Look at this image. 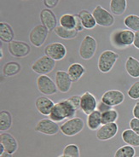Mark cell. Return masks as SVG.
Returning a JSON list of instances; mask_svg holds the SVG:
<instances>
[{"label": "cell", "instance_id": "cell-13", "mask_svg": "<svg viewBox=\"0 0 139 157\" xmlns=\"http://www.w3.org/2000/svg\"><path fill=\"white\" fill-rule=\"evenodd\" d=\"M125 100V95L119 90H109L105 91L101 98V101L107 106L114 107L120 105Z\"/></svg>", "mask_w": 139, "mask_h": 157}, {"label": "cell", "instance_id": "cell-38", "mask_svg": "<svg viewBox=\"0 0 139 157\" xmlns=\"http://www.w3.org/2000/svg\"><path fill=\"white\" fill-rule=\"evenodd\" d=\"M43 3H44L45 7H47V9L51 10V9L56 7V5L59 4L60 1L59 0H44Z\"/></svg>", "mask_w": 139, "mask_h": 157}, {"label": "cell", "instance_id": "cell-33", "mask_svg": "<svg viewBox=\"0 0 139 157\" xmlns=\"http://www.w3.org/2000/svg\"><path fill=\"white\" fill-rule=\"evenodd\" d=\"M136 150L134 147L130 145H124L116 150L115 157H135Z\"/></svg>", "mask_w": 139, "mask_h": 157}, {"label": "cell", "instance_id": "cell-17", "mask_svg": "<svg viewBox=\"0 0 139 157\" xmlns=\"http://www.w3.org/2000/svg\"><path fill=\"white\" fill-rule=\"evenodd\" d=\"M39 18L42 25L47 28L49 32L54 31L57 27V18L51 10L47 8L43 9L40 12Z\"/></svg>", "mask_w": 139, "mask_h": 157}, {"label": "cell", "instance_id": "cell-28", "mask_svg": "<svg viewBox=\"0 0 139 157\" xmlns=\"http://www.w3.org/2000/svg\"><path fill=\"white\" fill-rule=\"evenodd\" d=\"M21 69V67L20 63L11 61L4 64L3 67V74L6 77H12V76L18 75L20 73Z\"/></svg>", "mask_w": 139, "mask_h": 157}, {"label": "cell", "instance_id": "cell-47", "mask_svg": "<svg viewBox=\"0 0 139 157\" xmlns=\"http://www.w3.org/2000/svg\"><path fill=\"white\" fill-rule=\"evenodd\" d=\"M137 157H139V156H137Z\"/></svg>", "mask_w": 139, "mask_h": 157}, {"label": "cell", "instance_id": "cell-16", "mask_svg": "<svg viewBox=\"0 0 139 157\" xmlns=\"http://www.w3.org/2000/svg\"><path fill=\"white\" fill-rule=\"evenodd\" d=\"M119 126L115 123H109L106 125H102L99 129L96 131V138L100 141H107L115 137L118 133Z\"/></svg>", "mask_w": 139, "mask_h": 157}, {"label": "cell", "instance_id": "cell-15", "mask_svg": "<svg viewBox=\"0 0 139 157\" xmlns=\"http://www.w3.org/2000/svg\"><path fill=\"white\" fill-rule=\"evenodd\" d=\"M55 83L56 87L62 93H68L71 90L72 81L70 76L68 74V72L63 70H58L55 75Z\"/></svg>", "mask_w": 139, "mask_h": 157}, {"label": "cell", "instance_id": "cell-23", "mask_svg": "<svg viewBox=\"0 0 139 157\" xmlns=\"http://www.w3.org/2000/svg\"><path fill=\"white\" fill-rule=\"evenodd\" d=\"M78 16H80L85 29H93L96 26V22L95 18L92 15V13L86 10H80L78 13Z\"/></svg>", "mask_w": 139, "mask_h": 157}, {"label": "cell", "instance_id": "cell-8", "mask_svg": "<svg viewBox=\"0 0 139 157\" xmlns=\"http://www.w3.org/2000/svg\"><path fill=\"white\" fill-rule=\"evenodd\" d=\"M49 31L42 24H39L32 28L29 33V41L35 47H41L47 39Z\"/></svg>", "mask_w": 139, "mask_h": 157}, {"label": "cell", "instance_id": "cell-42", "mask_svg": "<svg viewBox=\"0 0 139 157\" xmlns=\"http://www.w3.org/2000/svg\"><path fill=\"white\" fill-rule=\"evenodd\" d=\"M133 45H134L137 50H139V31L136 32L135 33V37H134Z\"/></svg>", "mask_w": 139, "mask_h": 157}, {"label": "cell", "instance_id": "cell-2", "mask_svg": "<svg viewBox=\"0 0 139 157\" xmlns=\"http://www.w3.org/2000/svg\"><path fill=\"white\" fill-rule=\"evenodd\" d=\"M135 33L129 29L116 30L111 35V43L116 49H124L133 44Z\"/></svg>", "mask_w": 139, "mask_h": 157}, {"label": "cell", "instance_id": "cell-22", "mask_svg": "<svg viewBox=\"0 0 139 157\" xmlns=\"http://www.w3.org/2000/svg\"><path fill=\"white\" fill-rule=\"evenodd\" d=\"M85 68L82 64L80 63H75L71 64L68 69V74L70 76L72 81L73 82H76L78 80H80V78H82V76L85 75Z\"/></svg>", "mask_w": 139, "mask_h": 157}, {"label": "cell", "instance_id": "cell-30", "mask_svg": "<svg viewBox=\"0 0 139 157\" xmlns=\"http://www.w3.org/2000/svg\"><path fill=\"white\" fill-rule=\"evenodd\" d=\"M59 25L67 29H75V16L71 14H64L60 17Z\"/></svg>", "mask_w": 139, "mask_h": 157}, {"label": "cell", "instance_id": "cell-19", "mask_svg": "<svg viewBox=\"0 0 139 157\" xmlns=\"http://www.w3.org/2000/svg\"><path fill=\"white\" fill-rule=\"evenodd\" d=\"M0 144L4 145L5 152L13 155L18 149V142L8 132H2L0 135Z\"/></svg>", "mask_w": 139, "mask_h": 157}, {"label": "cell", "instance_id": "cell-35", "mask_svg": "<svg viewBox=\"0 0 139 157\" xmlns=\"http://www.w3.org/2000/svg\"><path fill=\"white\" fill-rule=\"evenodd\" d=\"M129 98L134 100L139 99V81L135 82L131 86L127 91Z\"/></svg>", "mask_w": 139, "mask_h": 157}, {"label": "cell", "instance_id": "cell-20", "mask_svg": "<svg viewBox=\"0 0 139 157\" xmlns=\"http://www.w3.org/2000/svg\"><path fill=\"white\" fill-rule=\"evenodd\" d=\"M15 33L12 27L7 22L0 23V39L4 43H10L14 40Z\"/></svg>", "mask_w": 139, "mask_h": 157}, {"label": "cell", "instance_id": "cell-14", "mask_svg": "<svg viewBox=\"0 0 139 157\" xmlns=\"http://www.w3.org/2000/svg\"><path fill=\"white\" fill-rule=\"evenodd\" d=\"M98 102L96 101V98L94 95L85 91L81 95V100H80V109L82 110L84 114L89 115L94 112L97 109Z\"/></svg>", "mask_w": 139, "mask_h": 157}, {"label": "cell", "instance_id": "cell-24", "mask_svg": "<svg viewBox=\"0 0 139 157\" xmlns=\"http://www.w3.org/2000/svg\"><path fill=\"white\" fill-rule=\"evenodd\" d=\"M121 137L124 143H126L127 145L132 146V147H139V135L136 133L131 128L125 130L121 134Z\"/></svg>", "mask_w": 139, "mask_h": 157}, {"label": "cell", "instance_id": "cell-6", "mask_svg": "<svg viewBox=\"0 0 139 157\" xmlns=\"http://www.w3.org/2000/svg\"><path fill=\"white\" fill-rule=\"evenodd\" d=\"M92 15L95 18L96 25H99L103 28H110L115 22V18L114 15L101 5L96 6L93 10Z\"/></svg>", "mask_w": 139, "mask_h": 157}, {"label": "cell", "instance_id": "cell-5", "mask_svg": "<svg viewBox=\"0 0 139 157\" xmlns=\"http://www.w3.org/2000/svg\"><path fill=\"white\" fill-rule=\"evenodd\" d=\"M97 50V42L95 38L86 35L81 41L79 49L80 56L84 60H91L95 56Z\"/></svg>", "mask_w": 139, "mask_h": 157}, {"label": "cell", "instance_id": "cell-36", "mask_svg": "<svg viewBox=\"0 0 139 157\" xmlns=\"http://www.w3.org/2000/svg\"><path fill=\"white\" fill-rule=\"evenodd\" d=\"M68 100L71 102L72 105L76 109H80V100H81V96H78V95H74L72 96L71 98H68Z\"/></svg>", "mask_w": 139, "mask_h": 157}, {"label": "cell", "instance_id": "cell-18", "mask_svg": "<svg viewBox=\"0 0 139 157\" xmlns=\"http://www.w3.org/2000/svg\"><path fill=\"white\" fill-rule=\"evenodd\" d=\"M55 102L51 98L47 97H39L36 99L35 107L39 113L42 115H50L53 108L55 106Z\"/></svg>", "mask_w": 139, "mask_h": 157}, {"label": "cell", "instance_id": "cell-34", "mask_svg": "<svg viewBox=\"0 0 139 157\" xmlns=\"http://www.w3.org/2000/svg\"><path fill=\"white\" fill-rule=\"evenodd\" d=\"M62 155H66L67 157H80V148L77 144H70L65 146L63 149Z\"/></svg>", "mask_w": 139, "mask_h": 157}, {"label": "cell", "instance_id": "cell-39", "mask_svg": "<svg viewBox=\"0 0 139 157\" xmlns=\"http://www.w3.org/2000/svg\"><path fill=\"white\" fill-rule=\"evenodd\" d=\"M75 21H76V25H75V30L78 33L79 32H82L85 29L84 28L83 24H82V21H81V20H80V16H78V15H75Z\"/></svg>", "mask_w": 139, "mask_h": 157}, {"label": "cell", "instance_id": "cell-12", "mask_svg": "<svg viewBox=\"0 0 139 157\" xmlns=\"http://www.w3.org/2000/svg\"><path fill=\"white\" fill-rule=\"evenodd\" d=\"M35 131L40 133L53 136L59 132L60 126L56 122L53 121L51 119H42L36 124Z\"/></svg>", "mask_w": 139, "mask_h": 157}, {"label": "cell", "instance_id": "cell-29", "mask_svg": "<svg viewBox=\"0 0 139 157\" xmlns=\"http://www.w3.org/2000/svg\"><path fill=\"white\" fill-rule=\"evenodd\" d=\"M55 33L58 36L59 38L62 39H73L76 38L78 36V32L76 31L75 29H67L64 28L61 26H57L55 28Z\"/></svg>", "mask_w": 139, "mask_h": 157}, {"label": "cell", "instance_id": "cell-26", "mask_svg": "<svg viewBox=\"0 0 139 157\" xmlns=\"http://www.w3.org/2000/svg\"><path fill=\"white\" fill-rule=\"evenodd\" d=\"M109 8L112 14L121 16L127 9V2L126 0H111L109 3Z\"/></svg>", "mask_w": 139, "mask_h": 157}, {"label": "cell", "instance_id": "cell-21", "mask_svg": "<svg viewBox=\"0 0 139 157\" xmlns=\"http://www.w3.org/2000/svg\"><path fill=\"white\" fill-rule=\"evenodd\" d=\"M87 127L92 131H97L102 126V113L98 110H95L87 116L86 121Z\"/></svg>", "mask_w": 139, "mask_h": 157}, {"label": "cell", "instance_id": "cell-25", "mask_svg": "<svg viewBox=\"0 0 139 157\" xmlns=\"http://www.w3.org/2000/svg\"><path fill=\"white\" fill-rule=\"evenodd\" d=\"M126 70L132 78H139V61L133 56H129L126 62Z\"/></svg>", "mask_w": 139, "mask_h": 157}, {"label": "cell", "instance_id": "cell-45", "mask_svg": "<svg viewBox=\"0 0 139 157\" xmlns=\"http://www.w3.org/2000/svg\"><path fill=\"white\" fill-rule=\"evenodd\" d=\"M3 56H4V52H3V48L1 46V48H0V58L2 59Z\"/></svg>", "mask_w": 139, "mask_h": 157}, {"label": "cell", "instance_id": "cell-43", "mask_svg": "<svg viewBox=\"0 0 139 157\" xmlns=\"http://www.w3.org/2000/svg\"><path fill=\"white\" fill-rule=\"evenodd\" d=\"M4 152H5V149H4V145H3L2 144H0V155H3Z\"/></svg>", "mask_w": 139, "mask_h": 157}, {"label": "cell", "instance_id": "cell-4", "mask_svg": "<svg viewBox=\"0 0 139 157\" xmlns=\"http://www.w3.org/2000/svg\"><path fill=\"white\" fill-rule=\"evenodd\" d=\"M85 127V121L80 117L68 119L60 126V130L65 136L73 137L79 134Z\"/></svg>", "mask_w": 139, "mask_h": 157}, {"label": "cell", "instance_id": "cell-7", "mask_svg": "<svg viewBox=\"0 0 139 157\" xmlns=\"http://www.w3.org/2000/svg\"><path fill=\"white\" fill-rule=\"evenodd\" d=\"M55 66H56V61L44 55L37 59L32 64L31 68L34 73L38 75H47L54 70Z\"/></svg>", "mask_w": 139, "mask_h": 157}, {"label": "cell", "instance_id": "cell-44", "mask_svg": "<svg viewBox=\"0 0 139 157\" xmlns=\"http://www.w3.org/2000/svg\"><path fill=\"white\" fill-rule=\"evenodd\" d=\"M0 157H12V155L11 154L7 153V152H4L3 155H0Z\"/></svg>", "mask_w": 139, "mask_h": 157}, {"label": "cell", "instance_id": "cell-32", "mask_svg": "<svg viewBox=\"0 0 139 157\" xmlns=\"http://www.w3.org/2000/svg\"><path fill=\"white\" fill-rule=\"evenodd\" d=\"M119 114L114 108L105 111L103 113H102V124L106 125L109 123H115L116 121L118 120Z\"/></svg>", "mask_w": 139, "mask_h": 157}, {"label": "cell", "instance_id": "cell-27", "mask_svg": "<svg viewBox=\"0 0 139 157\" xmlns=\"http://www.w3.org/2000/svg\"><path fill=\"white\" fill-rule=\"evenodd\" d=\"M12 126V114L7 111L3 110L0 113V131L5 132L10 129Z\"/></svg>", "mask_w": 139, "mask_h": 157}, {"label": "cell", "instance_id": "cell-9", "mask_svg": "<svg viewBox=\"0 0 139 157\" xmlns=\"http://www.w3.org/2000/svg\"><path fill=\"white\" fill-rule=\"evenodd\" d=\"M37 87L40 93L44 96L54 95L58 91L55 81L48 75H39L37 78Z\"/></svg>", "mask_w": 139, "mask_h": 157}, {"label": "cell", "instance_id": "cell-31", "mask_svg": "<svg viewBox=\"0 0 139 157\" xmlns=\"http://www.w3.org/2000/svg\"><path fill=\"white\" fill-rule=\"evenodd\" d=\"M124 24L132 32L139 31V16L137 15H129L124 19Z\"/></svg>", "mask_w": 139, "mask_h": 157}, {"label": "cell", "instance_id": "cell-3", "mask_svg": "<svg viewBox=\"0 0 139 157\" xmlns=\"http://www.w3.org/2000/svg\"><path fill=\"white\" fill-rule=\"evenodd\" d=\"M119 57V54L115 51L110 50L103 51L98 58V64H97L100 72L103 74H107L110 72L114 66L115 65Z\"/></svg>", "mask_w": 139, "mask_h": 157}, {"label": "cell", "instance_id": "cell-1", "mask_svg": "<svg viewBox=\"0 0 139 157\" xmlns=\"http://www.w3.org/2000/svg\"><path fill=\"white\" fill-rule=\"evenodd\" d=\"M77 111L78 110L72 105V103L68 99H64L55 104L49 117L51 121L58 123L63 121L66 119L73 118Z\"/></svg>", "mask_w": 139, "mask_h": 157}, {"label": "cell", "instance_id": "cell-46", "mask_svg": "<svg viewBox=\"0 0 139 157\" xmlns=\"http://www.w3.org/2000/svg\"><path fill=\"white\" fill-rule=\"evenodd\" d=\"M58 157H67L66 155H59Z\"/></svg>", "mask_w": 139, "mask_h": 157}, {"label": "cell", "instance_id": "cell-40", "mask_svg": "<svg viewBox=\"0 0 139 157\" xmlns=\"http://www.w3.org/2000/svg\"><path fill=\"white\" fill-rule=\"evenodd\" d=\"M111 109H113V108L107 106V105H106L104 102H103L101 101V102L97 104V109H96L98 110L99 112H101V113H103L105 111H107V110Z\"/></svg>", "mask_w": 139, "mask_h": 157}, {"label": "cell", "instance_id": "cell-37", "mask_svg": "<svg viewBox=\"0 0 139 157\" xmlns=\"http://www.w3.org/2000/svg\"><path fill=\"white\" fill-rule=\"evenodd\" d=\"M130 128L131 130H133L136 133H137L139 135V120L136 119V118H132L130 121Z\"/></svg>", "mask_w": 139, "mask_h": 157}, {"label": "cell", "instance_id": "cell-41", "mask_svg": "<svg viewBox=\"0 0 139 157\" xmlns=\"http://www.w3.org/2000/svg\"><path fill=\"white\" fill-rule=\"evenodd\" d=\"M132 114H133L134 118H136V119H138L139 120V102H136L135 106H134V108H133Z\"/></svg>", "mask_w": 139, "mask_h": 157}, {"label": "cell", "instance_id": "cell-11", "mask_svg": "<svg viewBox=\"0 0 139 157\" xmlns=\"http://www.w3.org/2000/svg\"><path fill=\"white\" fill-rule=\"evenodd\" d=\"M8 51L12 56L16 58H22L30 53L31 47L28 44L25 42L13 40L8 44Z\"/></svg>", "mask_w": 139, "mask_h": 157}, {"label": "cell", "instance_id": "cell-10", "mask_svg": "<svg viewBox=\"0 0 139 157\" xmlns=\"http://www.w3.org/2000/svg\"><path fill=\"white\" fill-rule=\"evenodd\" d=\"M44 55L53 59L54 61H61L67 56V48L63 44L59 42L51 43L44 48Z\"/></svg>", "mask_w": 139, "mask_h": 157}]
</instances>
